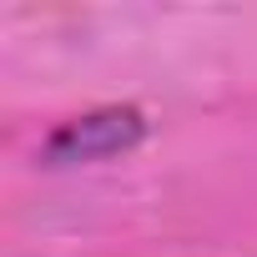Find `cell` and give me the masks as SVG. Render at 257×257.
<instances>
[{"label":"cell","instance_id":"obj_1","mask_svg":"<svg viewBox=\"0 0 257 257\" xmlns=\"http://www.w3.org/2000/svg\"><path fill=\"white\" fill-rule=\"evenodd\" d=\"M152 132V121L142 106H96L86 116H71L61 121L56 132L46 137L41 147V162L46 167H86V162H106V157H121L142 147Z\"/></svg>","mask_w":257,"mask_h":257}]
</instances>
